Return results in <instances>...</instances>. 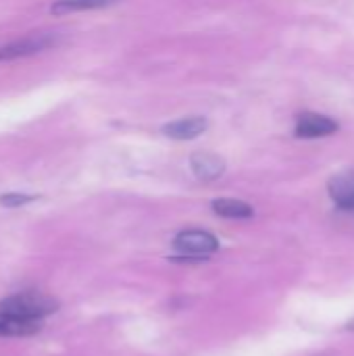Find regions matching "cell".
I'll return each mask as SVG.
<instances>
[{
  "label": "cell",
  "instance_id": "obj_1",
  "mask_svg": "<svg viewBox=\"0 0 354 356\" xmlns=\"http://www.w3.org/2000/svg\"><path fill=\"white\" fill-rule=\"evenodd\" d=\"M56 309H58V302L52 296L42 294V292H21L0 302V313L19 315V317L35 319V321H42L44 317L52 315Z\"/></svg>",
  "mask_w": 354,
  "mask_h": 356
},
{
  "label": "cell",
  "instance_id": "obj_2",
  "mask_svg": "<svg viewBox=\"0 0 354 356\" xmlns=\"http://www.w3.org/2000/svg\"><path fill=\"white\" fill-rule=\"evenodd\" d=\"M173 246L184 257H177L173 261H204V257L219 250V240L204 229H186L179 232L173 240Z\"/></svg>",
  "mask_w": 354,
  "mask_h": 356
},
{
  "label": "cell",
  "instance_id": "obj_3",
  "mask_svg": "<svg viewBox=\"0 0 354 356\" xmlns=\"http://www.w3.org/2000/svg\"><path fill=\"white\" fill-rule=\"evenodd\" d=\"M338 129H340V125L332 117L307 111V113H300L296 117L294 134H296V138H303V140H317V138L334 136Z\"/></svg>",
  "mask_w": 354,
  "mask_h": 356
},
{
  "label": "cell",
  "instance_id": "obj_4",
  "mask_svg": "<svg viewBox=\"0 0 354 356\" xmlns=\"http://www.w3.org/2000/svg\"><path fill=\"white\" fill-rule=\"evenodd\" d=\"M54 44H56L54 33H35L29 38H21L0 48V60H15L21 56H31L42 50H48Z\"/></svg>",
  "mask_w": 354,
  "mask_h": 356
},
{
  "label": "cell",
  "instance_id": "obj_5",
  "mask_svg": "<svg viewBox=\"0 0 354 356\" xmlns=\"http://www.w3.org/2000/svg\"><path fill=\"white\" fill-rule=\"evenodd\" d=\"M328 192L340 211L354 213V169L336 173L328 184Z\"/></svg>",
  "mask_w": 354,
  "mask_h": 356
},
{
  "label": "cell",
  "instance_id": "obj_6",
  "mask_svg": "<svg viewBox=\"0 0 354 356\" xmlns=\"http://www.w3.org/2000/svg\"><path fill=\"white\" fill-rule=\"evenodd\" d=\"M190 167L194 175L202 181H215L225 171V161L213 152H196L190 159Z\"/></svg>",
  "mask_w": 354,
  "mask_h": 356
},
{
  "label": "cell",
  "instance_id": "obj_7",
  "mask_svg": "<svg viewBox=\"0 0 354 356\" xmlns=\"http://www.w3.org/2000/svg\"><path fill=\"white\" fill-rule=\"evenodd\" d=\"M207 127H209V123L204 117H188V119L167 123L163 127V134L171 140H194L200 134H204Z\"/></svg>",
  "mask_w": 354,
  "mask_h": 356
},
{
  "label": "cell",
  "instance_id": "obj_8",
  "mask_svg": "<svg viewBox=\"0 0 354 356\" xmlns=\"http://www.w3.org/2000/svg\"><path fill=\"white\" fill-rule=\"evenodd\" d=\"M42 321L35 319H25L19 315H8L0 313V336L4 338H21V336H31L40 332Z\"/></svg>",
  "mask_w": 354,
  "mask_h": 356
},
{
  "label": "cell",
  "instance_id": "obj_9",
  "mask_svg": "<svg viewBox=\"0 0 354 356\" xmlns=\"http://www.w3.org/2000/svg\"><path fill=\"white\" fill-rule=\"evenodd\" d=\"M211 207L223 219H250L255 215V209L248 202L236 198H217Z\"/></svg>",
  "mask_w": 354,
  "mask_h": 356
},
{
  "label": "cell",
  "instance_id": "obj_10",
  "mask_svg": "<svg viewBox=\"0 0 354 356\" xmlns=\"http://www.w3.org/2000/svg\"><path fill=\"white\" fill-rule=\"evenodd\" d=\"M115 2H119V0H56L50 6V13L67 15V13H77V10H94V8L111 6Z\"/></svg>",
  "mask_w": 354,
  "mask_h": 356
},
{
  "label": "cell",
  "instance_id": "obj_11",
  "mask_svg": "<svg viewBox=\"0 0 354 356\" xmlns=\"http://www.w3.org/2000/svg\"><path fill=\"white\" fill-rule=\"evenodd\" d=\"M31 200H33V196H27V194H4V196H0V204L10 207V209L23 207V204H27Z\"/></svg>",
  "mask_w": 354,
  "mask_h": 356
},
{
  "label": "cell",
  "instance_id": "obj_12",
  "mask_svg": "<svg viewBox=\"0 0 354 356\" xmlns=\"http://www.w3.org/2000/svg\"><path fill=\"white\" fill-rule=\"evenodd\" d=\"M346 330H351V332H354V319H353V321H351V323H348V327H346Z\"/></svg>",
  "mask_w": 354,
  "mask_h": 356
}]
</instances>
